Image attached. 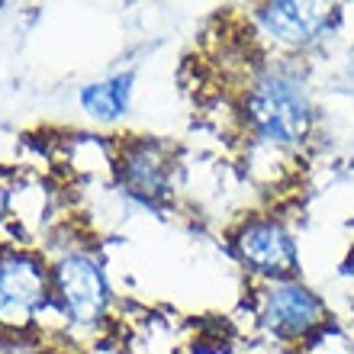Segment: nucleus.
I'll use <instances>...</instances> for the list:
<instances>
[{"label": "nucleus", "instance_id": "1", "mask_svg": "<svg viewBox=\"0 0 354 354\" xmlns=\"http://www.w3.org/2000/svg\"><path fill=\"white\" fill-rule=\"evenodd\" d=\"M245 120L248 129L268 145H299L313 129V97L306 77L283 62L258 71L245 91Z\"/></svg>", "mask_w": 354, "mask_h": 354}, {"label": "nucleus", "instance_id": "2", "mask_svg": "<svg viewBox=\"0 0 354 354\" xmlns=\"http://www.w3.org/2000/svg\"><path fill=\"white\" fill-rule=\"evenodd\" d=\"M52 299L62 316L81 328H93L106 319L110 309V283L100 261L91 252H68L52 268Z\"/></svg>", "mask_w": 354, "mask_h": 354}, {"label": "nucleus", "instance_id": "3", "mask_svg": "<svg viewBox=\"0 0 354 354\" xmlns=\"http://www.w3.org/2000/svg\"><path fill=\"white\" fill-rule=\"evenodd\" d=\"M52 299V274L32 252H0V326L29 328Z\"/></svg>", "mask_w": 354, "mask_h": 354}, {"label": "nucleus", "instance_id": "4", "mask_svg": "<svg viewBox=\"0 0 354 354\" xmlns=\"http://www.w3.org/2000/svg\"><path fill=\"white\" fill-rule=\"evenodd\" d=\"M232 248L248 270L270 280H290L299 270V252L290 229L274 216H252L232 235Z\"/></svg>", "mask_w": 354, "mask_h": 354}, {"label": "nucleus", "instance_id": "5", "mask_svg": "<svg viewBox=\"0 0 354 354\" xmlns=\"http://www.w3.org/2000/svg\"><path fill=\"white\" fill-rule=\"evenodd\" d=\"M261 322L277 338H306L326 322V303L297 277L270 280L261 293Z\"/></svg>", "mask_w": 354, "mask_h": 354}, {"label": "nucleus", "instance_id": "6", "mask_svg": "<svg viewBox=\"0 0 354 354\" xmlns=\"http://www.w3.org/2000/svg\"><path fill=\"white\" fill-rule=\"evenodd\" d=\"M338 19V7L328 3H299V0H280L254 10V23L274 46L283 48H309L326 36Z\"/></svg>", "mask_w": 354, "mask_h": 354}, {"label": "nucleus", "instance_id": "7", "mask_svg": "<svg viewBox=\"0 0 354 354\" xmlns=\"http://www.w3.org/2000/svg\"><path fill=\"white\" fill-rule=\"evenodd\" d=\"M171 151L158 139L136 136L126 139L116 151V177L142 203H158L171 190Z\"/></svg>", "mask_w": 354, "mask_h": 354}, {"label": "nucleus", "instance_id": "8", "mask_svg": "<svg viewBox=\"0 0 354 354\" xmlns=\"http://www.w3.org/2000/svg\"><path fill=\"white\" fill-rule=\"evenodd\" d=\"M129 100H132V71H122V75H113L106 81L81 87V106L97 122L120 120L122 113L129 110Z\"/></svg>", "mask_w": 354, "mask_h": 354}]
</instances>
